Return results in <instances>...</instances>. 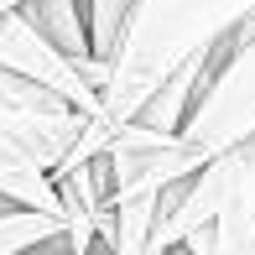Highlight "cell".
<instances>
[{"label":"cell","mask_w":255,"mask_h":255,"mask_svg":"<svg viewBox=\"0 0 255 255\" xmlns=\"http://www.w3.org/2000/svg\"><path fill=\"white\" fill-rule=\"evenodd\" d=\"M10 5H21V0H0V10H10Z\"/></svg>","instance_id":"5b68a950"},{"label":"cell","mask_w":255,"mask_h":255,"mask_svg":"<svg viewBox=\"0 0 255 255\" xmlns=\"http://www.w3.org/2000/svg\"><path fill=\"white\" fill-rule=\"evenodd\" d=\"M73 250V235H68V219L52 214V208L37 203H21L0 193V255H16V250Z\"/></svg>","instance_id":"3957f363"},{"label":"cell","mask_w":255,"mask_h":255,"mask_svg":"<svg viewBox=\"0 0 255 255\" xmlns=\"http://www.w3.org/2000/svg\"><path fill=\"white\" fill-rule=\"evenodd\" d=\"M255 16V0H135L130 26H125L120 47L110 57V78H104V110L78 141L73 161L110 151L115 130L141 115V104L167 84L177 68L198 63L229 42L240 26ZM68 167V161H63Z\"/></svg>","instance_id":"6da1fadb"},{"label":"cell","mask_w":255,"mask_h":255,"mask_svg":"<svg viewBox=\"0 0 255 255\" xmlns=\"http://www.w3.org/2000/svg\"><path fill=\"white\" fill-rule=\"evenodd\" d=\"M135 0H89V37H94V52L110 63L115 47H120L125 26H130Z\"/></svg>","instance_id":"277c9868"},{"label":"cell","mask_w":255,"mask_h":255,"mask_svg":"<svg viewBox=\"0 0 255 255\" xmlns=\"http://www.w3.org/2000/svg\"><path fill=\"white\" fill-rule=\"evenodd\" d=\"M182 135H188L203 156H219V151H229V146H240V141L255 135V31L245 42L235 37V52L224 57L214 84L203 89V99H198V110L188 115Z\"/></svg>","instance_id":"7a4b0ae2"}]
</instances>
